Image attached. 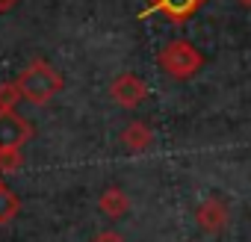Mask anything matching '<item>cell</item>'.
<instances>
[{"instance_id": "277c9868", "label": "cell", "mask_w": 251, "mask_h": 242, "mask_svg": "<svg viewBox=\"0 0 251 242\" xmlns=\"http://www.w3.org/2000/svg\"><path fill=\"white\" fill-rule=\"evenodd\" d=\"M33 127L30 121L21 118L15 109L0 112V148H21L24 142H30Z\"/></svg>"}, {"instance_id": "9c48e42d", "label": "cell", "mask_w": 251, "mask_h": 242, "mask_svg": "<svg viewBox=\"0 0 251 242\" xmlns=\"http://www.w3.org/2000/svg\"><path fill=\"white\" fill-rule=\"evenodd\" d=\"M18 210H21V201H18V195H15L9 186H3V183H0V224L12 221V218L18 216Z\"/></svg>"}, {"instance_id": "52a82bcc", "label": "cell", "mask_w": 251, "mask_h": 242, "mask_svg": "<svg viewBox=\"0 0 251 242\" xmlns=\"http://www.w3.org/2000/svg\"><path fill=\"white\" fill-rule=\"evenodd\" d=\"M121 142H124V148H130V151H148L151 142H154V133H151L148 124H142V121H133V124L124 127Z\"/></svg>"}, {"instance_id": "4fadbf2b", "label": "cell", "mask_w": 251, "mask_h": 242, "mask_svg": "<svg viewBox=\"0 0 251 242\" xmlns=\"http://www.w3.org/2000/svg\"><path fill=\"white\" fill-rule=\"evenodd\" d=\"M15 3H18V0H0V12H9Z\"/></svg>"}, {"instance_id": "7a4b0ae2", "label": "cell", "mask_w": 251, "mask_h": 242, "mask_svg": "<svg viewBox=\"0 0 251 242\" xmlns=\"http://www.w3.org/2000/svg\"><path fill=\"white\" fill-rule=\"evenodd\" d=\"M157 62H160V68H163L169 77H175V80H189V77H195V74L204 68V53H201L192 42L177 39V42H172V45H166V48L160 50Z\"/></svg>"}, {"instance_id": "6da1fadb", "label": "cell", "mask_w": 251, "mask_h": 242, "mask_svg": "<svg viewBox=\"0 0 251 242\" xmlns=\"http://www.w3.org/2000/svg\"><path fill=\"white\" fill-rule=\"evenodd\" d=\"M18 89L30 103H48L56 92H62V74L53 71L45 59H36L18 77Z\"/></svg>"}, {"instance_id": "9a60e30c", "label": "cell", "mask_w": 251, "mask_h": 242, "mask_svg": "<svg viewBox=\"0 0 251 242\" xmlns=\"http://www.w3.org/2000/svg\"><path fill=\"white\" fill-rule=\"evenodd\" d=\"M0 183H3V180H0Z\"/></svg>"}, {"instance_id": "3957f363", "label": "cell", "mask_w": 251, "mask_h": 242, "mask_svg": "<svg viewBox=\"0 0 251 242\" xmlns=\"http://www.w3.org/2000/svg\"><path fill=\"white\" fill-rule=\"evenodd\" d=\"M109 97L118 103V106H139L145 97H148V83L136 74H118L112 83H109Z\"/></svg>"}, {"instance_id": "7c38bea8", "label": "cell", "mask_w": 251, "mask_h": 242, "mask_svg": "<svg viewBox=\"0 0 251 242\" xmlns=\"http://www.w3.org/2000/svg\"><path fill=\"white\" fill-rule=\"evenodd\" d=\"M92 242H124V236H121V233H115V230H103V233H98Z\"/></svg>"}, {"instance_id": "5bb4252c", "label": "cell", "mask_w": 251, "mask_h": 242, "mask_svg": "<svg viewBox=\"0 0 251 242\" xmlns=\"http://www.w3.org/2000/svg\"><path fill=\"white\" fill-rule=\"evenodd\" d=\"M239 6H245V9H251V0H236Z\"/></svg>"}, {"instance_id": "ba28073f", "label": "cell", "mask_w": 251, "mask_h": 242, "mask_svg": "<svg viewBox=\"0 0 251 242\" xmlns=\"http://www.w3.org/2000/svg\"><path fill=\"white\" fill-rule=\"evenodd\" d=\"M100 213L103 216H109V218H121V216H127V210H130V198L124 195L121 189H106L103 195H100Z\"/></svg>"}, {"instance_id": "30bf717a", "label": "cell", "mask_w": 251, "mask_h": 242, "mask_svg": "<svg viewBox=\"0 0 251 242\" xmlns=\"http://www.w3.org/2000/svg\"><path fill=\"white\" fill-rule=\"evenodd\" d=\"M21 97H24V95H21L18 83H0V112H6V109H15Z\"/></svg>"}, {"instance_id": "8992f818", "label": "cell", "mask_w": 251, "mask_h": 242, "mask_svg": "<svg viewBox=\"0 0 251 242\" xmlns=\"http://www.w3.org/2000/svg\"><path fill=\"white\" fill-rule=\"evenodd\" d=\"M204 3H207V0H151V6L142 12V18L151 15V12H160L172 24H186L192 15H198V9Z\"/></svg>"}, {"instance_id": "8fae6325", "label": "cell", "mask_w": 251, "mask_h": 242, "mask_svg": "<svg viewBox=\"0 0 251 242\" xmlns=\"http://www.w3.org/2000/svg\"><path fill=\"white\" fill-rule=\"evenodd\" d=\"M21 163H24L21 148H0V171H3V174L18 171V169H21Z\"/></svg>"}, {"instance_id": "5b68a950", "label": "cell", "mask_w": 251, "mask_h": 242, "mask_svg": "<svg viewBox=\"0 0 251 242\" xmlns=\"http://www.w3.org/2000/svg\"><path fill=\"white\" fill-rule=\"evenodd\" d=\"M195 221H198V227H201L204 233H222V230H227V224H230V210H227L225 201L207 198V201L198 204Z\"/></svg>"}]
</instances>
